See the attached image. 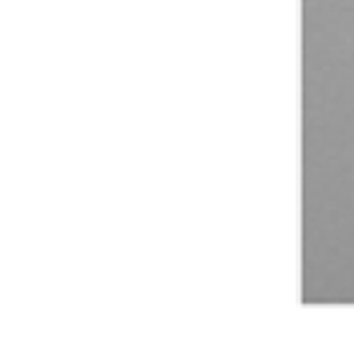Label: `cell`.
Wrapping results in <instances>:
<instances>
[]
</instances>
